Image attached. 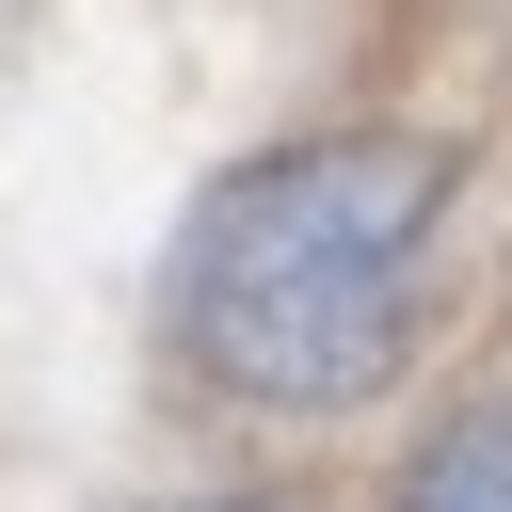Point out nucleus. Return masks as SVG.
<instances>
[{"label": "nucleus", "mask_w": 512, "mask_h": 512, "mask_svg": "<svg viewBox=\"0 0 512 512\" xmlns=\"http://www.w3.org/2000/svg\"><path fill=\"white\" fill-rule=\"evenodd\" d=\"M432 224H448V144H416V128H352V144H288L256 176H224L192 256H176L192 368L272 400V416L384 400L400 352H416Z\"/></svg>", "instance_id": "nucleus-1"}, {"label": "nucleus", "mask_w": 512, "mask_h": 512, "mask_svg": "<svg viewBox=\"0 0 512 512\" xmlns=\"http://www.w3.org/2000/svg\"><path fill=\"white\" fill-rule=\"evenodd\" d=\"M400 512H512V416H464V432L400 480Z\"/></svg>", "instance_id": "nucleus-2"}, {"label": "nucleus", "mask_w": 512, "mask_h": 512, "mask_svg": "<svg viewBox=\"0 0 512 512\" xmlns=\"http://www.w3.org/2000/svg\"><path fill=\"white\" fill-rule=\"evenodd\" d=\"M192 512H272V496H192Z\"/></svg>", "instance_id": "nucleus-3"}]
</instances>
